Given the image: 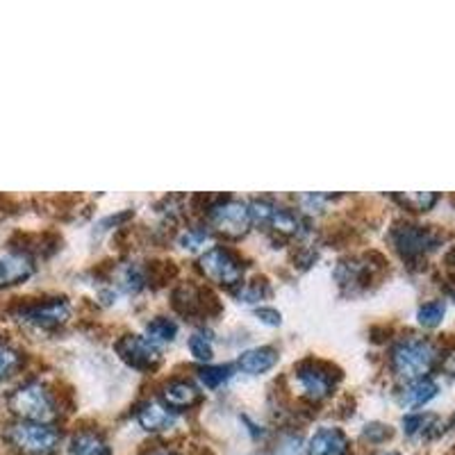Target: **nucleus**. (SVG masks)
Returning <instances> with one entry per match:
<instances>
[{
  "instance_id": "obj_26",
  "label": "nucleus",
  "mask_w": 455,
  "mask_h": 455,
  "mask_svg": "<svg viewBox=\"0 0 455 455\" xmlns=\"http://www.w3.org/2000/svg\"><path fill=\"white\" fill-rule=\"evenodd\" d=\"M269 294V287H267V283L264 280H255V283H251L246 290L239 294V299H243L246 303H255V300L264 299V296Z\"/></svg>"
},
{
  "instance_id": "obj_14",
  "label": "nucleus",
  "mask_w": 455,
  "mask_h": 455,
  "mask_svg": "<svg viewBox=\"0 0 455 455\" xmlns=\"http://www.w3.org/2000/svg\"><path fill=\"white\" fill-rule=\"evenodd\" d=\"M278 363V351L271 347H258L243 351L237 360V367L249 376H259V373L269 371Z\"/></svg>"
},
{
  "instance_id": "obj_27",
  "label": "nucleus",
  "mask_w": 455,
  "mask_h": 455,
  "mask_svg": "<svg viewBox=\"0 0 455 455\" xmlns=\"http://www.w3.org/2000/svg\"><path fill=\"white\" fill-rule=\"evenodd\" d=\"M364 437H367L369 442H383L389 437V426H383V424H371L367 426V430H364Z\"/></svg>"
},
{
  "instance_id": "obj_24",
  "label": "nucleus",
  "mask_w": 455,
  "mask_h": 455,
  "mask_svg": "<svg viewBox=\"0 0 455 455\" xmlns=\"http://www.w3.org/2000/svg\"><path fill=\"white\" fill-rule=\"evenodd\" d=\"M210 239V233H207L205 228H187L185 233L180 235V243L185 246V249L194 251L198 249V246H203V243Z\"/></svg>"
},
{
  "instance_id": "obj_23",
  "label": "nucleus",
  "mask_w": 455,
  "mask_h": 455,
  "mask_svg": "<svg viewBox=\"0 0 455 455\" xmlns=\"http://www.w3.org/2000/svg\"><path fill=\"white\" fill-rule=\"evenodd\" d=\"M396 201L403 207H408V210H414V212H426V210H430L435 203L440 201V196H437V194L419 192V194H403V196H396Z\"/></svg>"
},
{
  "instance_id": "obj_12",
  "label": "nucleus",
  "mask_w": 455,
  "mask_h": 455,
  "mask_svg": "<svg viewBox=\"0 0 455 455\" xmlns=\"http://www.w3.org/2000/svg\"><path fill=\"white\" fill-rule=\"evenodd\" d=\"M137 421L148 433H162V430H169L176 424V412L169 405H162L157 401H146L137 408Z\"/></svg>"
},
{
  "instance_id": "obj_2",
  "label": "nucleus",
  "mask_w": 455,
  "mask_h": 455,
  "mask_svg": "<svg viewBox=\"0 0 455 455\" xmlns=\"http://www.w3.org/2000/svg\"><path fill=\"white\" fill-rule=\"evenodd\" d=\"M7 405L16 417H21L23 421H36V424H48V421L55 419L57 414L52 394L36 380H30V383L14 389L7 398Z\"/></svg>"
},
{
  "instance_id": "obj_11",
  "label": "nucleus",
  "mask_w": 455,
  "mask_h": 455,
  "mask_svg": "<svg viewBox=\"0 0 455 455\" xmlns=\"http://www.w3.org/2000/svg\"><path fill=\"white\" fill-rule=\"evenodd\" d=\"M351 442L339 428H321L310 437L307 455H348Z\"/></svg>"
},
{
  "instance_id": "obj_17",
  "label": "nucleus",
  "mask_w": 455,
  "mask_h": 455,
  "mask_svg": "<svg viewBox=\"0 0 455 455\" xmlns=\"http://www.w3.org/2000/svg\"><path fill=\"white\" fill-rule=\"evenodd\" d=\"M71 453L73 455H109V446L99 433L83 430V433H78L71 440Z\"/></svg>"
},
{
  "instance_id": "obj_21",
  "label": "nucleus",
  "mask_w": 455,
  "mask_h": 455,
  "mask_svg": "<svg viewBox=\"0 0 455 455\" xmlns=\"http://www.w3.org/2000/svg\"><path fill=\"white\" fill-rule=\"evenodd\" d=\"M189 353H192L196 360L201 363H207V360H212L214 351H212V337L210 332L205 331H198L189 337Z\"/></svg>"
},
{
  "instance_id": "obj_4",
  "label": "nucleus",
  "mask_w": 455,
  "mask_h": 455,
  "mask_svg": "<svg viewBox=\"0 0 455 455\" xmlns=\"http://www.w3.org/2000/svg\"><path fill=\"white\" fill-rule=\"evenodd\" d=\"M198 267H201L205 278L217 284H226V287L239 284L243 275V267L237 255L223 249V246H214V249L205 251L198 259Z\"/></svg>"
},
{
  "instance_id": "obj_3",
  "label": "nucleus",
  "mask_w": 455,
  "mask_h": 455,
  "mask_svg": "<svg viewBox=\"0 0 455 455\" xmlns=\"http://www.w3.org/2000/svg\"><path fill=\"white\" fill-rule=\"evenodd\" d=\"M7 442L23 455H52L60 446V433L48 424L16 421L7 428Z\"/></svg>"
},
{
  "instance_id": "obj_15",
  "label": "nucleus",
  "mask_w": 455,
  "mask_h": 455,
  "mask_svg": "<svg viewBox=\"0 0 455 455\" xmlns=\"http://www.w3.org/2000/svg\"><path fill=\"white\" fill-rule=\"evenodd\" d=\"M435 394H437V385L430 378L410 380L403 387V392H401V403L410 410H417L428 403L430 398H435Z\"/></svg>"
},
{
  "instance_id": "obj_16",
  "label": "nucleus",
  "mask_w": 455,
  "mask_h": 455,
  "mask_svg": "<svg viewBox=\"0 0 455 455\" xmlns=\"http://www.w3.org/2000/svg\"><path fill=\"white\" fill-rule=\"evenodd\" d=\"M403 430L410 437H437L442 433V424L435 414H408L403 419Z\"/></svg>"
},
{
  "instance_id": "obj_29",
  "label": "nucleus",
  "mask_w": 455,
  "mask_h": 455,
  "mask_svg": "<svg viewBox=\"0 0 455 455\" xmlns=\"http://www.w3.org/2000/svg\"><path fill=\"white\" fill-rule=\"evenodd\" d=\"M148 455H178L176 451H169V449H157V451H150Z\"/></svg>"
},
{
  "instance_id": "obj_22",
  "label": "nucleus",
  "mask_w": 455,
  "mask_h": 455,
  "mask_svg": "<svg viewBox=\"0 0 455 455\" xmlns=\"http://www.w3.org/2000/svg\"><path fill=\"white\" fill-rule=\"evenodd\" d=\"M230 376H233V369L223 367V364H219V367H203L201 371H198V378H201V383L205 385L207 389H217L221 387L226 380H230Z\"/></svg>"
},
{
  "instance_id": "obj_30",
  "label": "nucleus",
  "mask_w": 455,
  "mask_h": 455,
  "mask_svg": "<svg viewBox=\"0 0 455 455\" xmlns=\"http://www.w3.org/2000/svg\"><path fill=\"white\" fill-rule=\"evenodd\" d=\"M380 455H398V453H380Z\"/></svg>"
},
{
  "instance_id": "obj_9",
  "label": "nucleus",
  "mask_w": 455,
  "mask_h": 455,
  "mask_svg": "<svg viewBox=\"0 0 455 455\" xmlns=\"http://www.w3.org/2000/svg\"><path fill=\"white\" fill-rule=\"evenodd\" d=\"M68 312L71 310H68L67 300L51 299L42 300V303H35V306H28L21 312V316L36 328H55L68 319Z\"/></svg>"
},
{
  "instance_id": "obj_6",
  "label": "nucleus",
  "mask_w": 455,
  "mask_h": 455,
  "mask_svg": "<svg viewBox=\"0 0 455 455\" xmlns=\"http://www.w3.org/2000/svg\"><path fill=\"white\" fill-rule=\"evenodd\" d=\"M210 221L226 237H242L246 235L253 219H251L249 205H243L242 201H235V198H226L210 207Z\"/></svg>"
},
{
  "instance_id": "obj_5",
  "label": "nucleus",
  "mask_w": 455,
  "mask_h": 455,
  "mask_svg": "<svg viewBox=\"0 0 455 455\" xmlns=\"http://www.w3.org/2000/svg\"><path fill=\"white\" fill-rule=\"evenodd\" d=\"M294 378L303 396H307L310 401H323L326 396H331L339 373H332V367H328V364L310 360V363H303L296 369Z\"/></svg>"
},
{
  "instance_id": "obj_13",
  "label": "nucleus",
  "mask_w": 455,
  "mask_h": 455,
  "mask_svg": "<svg viewBox=\"0 0 455 455\" xmlns=\"http://www.w3.org/2000/svg\"><path fill=\"white\" fill-rule=\"evenodd\" d=\"M162 401L176 412V410H185L196 405L198 401H201V392H198L196 385L189 383V380H171V383L164 385V389H162Z\"/></svg>"
},
{
  "instance_id": "obj_20",
  "label": "nucleus",
  "mask_w": 455,
  "mask_h": 455,
  "mask_svg": "<svg viewBox=\"0 0 455 455\" xmlns=\"http://www.w3.org/2000/svg\"><path fill=\"white\" fill-rule=\"evenodd\" d=\"M446 315V303L444 300H430V303H424L417 312V319H419L421 326L426 328H435L440 326L442 319Z\"/></svg>"
},
{
  "instance_id": "obj_1",
  "label": "nucleus",
  "mask_w": 455,
  "mask_h": 455,
  "mask_svg": "<svg viewBox=\"0 0 455 455\" xmlns=\"http://www.w3.org/2000/svg\"><path fill=\"white\" fill-rule=\"evenodd\" d=\"M437 348L430 339L424 337H403L398 339L392 348V369L396 376L405 380H419L437 363Z\"/></svg>"
},
{
  "instance_id": "obj_25",
  "label": "nucleus",
  "mask_w": 455,
  "mask_h": 455,
  "mask_svg": "<svg viewBox=\"0 0 455 455\" xmlns=\"http://www.w3.org/2000/svg\"><path fill=\"white\" fill-rule=\"evenodd\" d=\"M19 364V353L7 347H0V378L10 376Z\"/></svg>"
},
{
  "instance_id": "obj_18",
  "label": "nucleus",
  "mask_w": 455,
  "mask_h": 455,
  "mask_svg": "<svg viewBox=\"0 0 455 455\" xmlns=\"http://www.w3.org/2000/svg\"><path fill=\"white\" fill-rule=\"evenodd\" d=\"M178 326L173 319H166V316H156L146 323V337H148L153 344H166V341L176 339Z\"/></svg>"
},
{
  "instance_id": "obj_10",
  "label": "nucleus",
  "mask_w": 455,
  "mask_h": 455,
  "mask_svg": "<svg viewBox=\"0 0 455 455\" xmlns=\"http://www.w3.org/2000/svg\"><path fill=\"white\" fill-rule=\"evenodd\" d=\"M35 274V264L23 251H0V287H12Z\"/></svg>"
},
{
  "instance_id": "obj_8",
  "label": "nucleus",
  "mask_w": 455,
  "mask_h": 455,
  "mask_svg": "<svg viewBox=\"0 0 455 455\" xmlns=\"http://www.w3.org/2000/svg\"><path fill=\"white\" fill-rule=\"evenodd\" d=\"M116 351L124 357L130 367L135 369H153L160 363V351L148 337L144 335H125L124 339L116 344Z\"/></svg>"
},
{
  "instance_id": "obj_19",
  "label": "nucleus",
  "mask_w": 455,
  "mask_h": 455,
  "mask_svg": "<svg viewBox=\"0 0 455 455\" xmlns=\"http://www.w3.org/2000/svg\"><path fill=\"white\" fill-rule=\"evenodd\" d=\"M269 226H274L275 230L287 235H299L300 233V217L296 212H290L284 207H274V214L269 219Z\"/></svg>"
},
{
  "instance_id": "obj_28",
  "label": "nucleus",
  "mask_w": 455,
  "mask_h": 455,
  "mask_svg": "<svg viewBox=\"0 0 455 455\" xmlns=\"http://www.w3.org/2000/svg\"><path fill=\"white\" fill-rule=\"evenodd\" d=\"M255 315L264 321V323H269V326H278L280 323V312L278 310H271V307H259Z\"/></svg>"
},
{
  "instance_id": "obj_7",
  "label": "nucleus",
  "mask_w": 455,
  "mask_h": 455,
  "mask_svg": "<svg viewBox=\"0 0 455 455\" xmlns=\"http://www.w3.org/2000/svg\"><path fill=\"white\" fill-rule=\"evenodd\" d=\"M392 242L401 251V255H405V258H417V255H424L428 251H433L442 242V237L435 233L433 228L401 223V226H396L392 230Z\"/></svg>"
}]
</instances>
